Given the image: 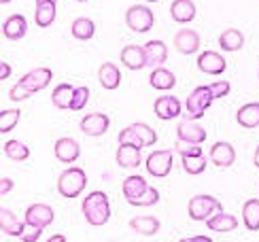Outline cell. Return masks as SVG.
Here are the masks:
<instances>
[{
    "label": "cell",
    "mask_w": 259,
    "mask_h": 242,
    "mask_svg": "<svg viewBox=\"0 0 259 242\" xmlns=\"http://www.w3.org/2000/svg\"><path fill=\"white\" fill-rule=\"evenodd\" d=\"M253 164L259 168V145H257V149H255V155H253Z\"/></svg>",
    "instance_id": "f6af8a7d"
},
{
    "label": "cell",
    "mask_w": 259,
    "mask_h": 242,
    "mask_svg": "<svg viewBox=\"0 0 259 242\" xmlns=\"http://www.w3.org/2000/svg\"><path fill=\"white\" fill-rule=\"evenodd\" d=\"M74 90H77V87H72L70 83L56 85V90H53V94H51L53 106L60 108V111H70V104H72V98H74Z\"/></svg>",
    "instance_id": "4dcf8cb0"
},
{
    "label": "cell",
    "mask_w": 259,
    "mask_h": 242,
    "mask_svg": "<svg viewBox=\"0 0 259 242\" xmlns=\"http://www.w3.org/2000/svg\"><path fill=\"white\" fill-rule=\"evenodd\" d=\"M125 26L136 32V34H145L155 26V15L147 5H132L125 11Z\"/></svg>",
    "instance_id": "8992f818"
},
{
    "label": "cell",
    "mask_w": 259,
    "mask_h": 242,
    "mask_svg": "<svg viewBox=\"0 0 259 242\" xmlns=\"http://www.w3.org/2000/svg\"><path fill=\"white\" fill-rule=\"evenodd\" d=\"M198 68L204 72V74H212V76H219L225 72L228 68V62L221 56L219 51H202L198 56Z\"/></svg>",
    "instance_id": "4fadbf2b"
},
{
    "label": "cell",
    "mask_w": 259,
    "mask_h": 242,
    "mask_svg": "<svg viewBox=\"0 0 259 242\" xmlns=\"http://www.w3.org/2000/svg\"><path fill=\"white\" fill-rule=\"evenodd\" d=\"M117 140H119V145L121 142H132V145H138L140 149H145V147L155 145L157 134H155V130L151 126H147V124H132V126H127L119 132Z\"/></svg>",
    "instance_id": "277c9868"
},
{
    "label": "cell",
    "mask_w": 259,
    "mask_h": 242,
    "mask_svg": "<svg viewBox=\"0 0 259 242\" xmlns=\"http://www.w3.org/2000/svg\"><path fill=\"white\" fill-rule=\"evenodd\" d=\"M208 157L217 168H230V166H234V162H236V149H234L232 142L219 140V142H214V145L210 147Z\"/></svg>",
    "instance_id": "5bb4252c"
},
{
    "label": "cell",
    "mask_w": 259,
    "mask_h": 242,
    "mask_svg": "<svg viewBox=\"0 0 259 242\" xmlns=\"http://www.w3.org/2000/svg\"><path fill=\"white\" fill-rule=\"evenodd\" d=\"M98 81H100V85L104 87V90L113 92L121 85V70L117 68L113 62H104L100 66V70H98Z\"/></svg>",
    "instance_id": "7402d4cb"
},
{
    "label": "cell",
    "mask_w": 259,
    "mask_h": 242,
    "mask_svg": "<svg viewBox=\"0 0 259 242\" xmlns=\"http://www.w3.org/2000/svg\"><path fill=\"white\" fill-rule=\"evenodd\" d=\"M11 189H13V179H3L0 181V193L7 195Z\"/></svg>",
    "instance_id": "b9f144b4"
},
{
    "label": "cell",
    "mask_w": 259,
    "mask_h": 242,
    "mask_svg": "<svg viewBox=\"0 0 259 242\" xmlns=\"http://www.w3.org/2000/svg\"><path fill=\"white\" fill-rule=\"evenodd\" d=\"M149 83H151V87L153 90H159V92H170L172 87L177 85V76H175V72L172 70H168V68H153L151 70V74H149Z\"/></svg>",
    "instance_id": "484cf974"
},
{
    "label": "cell",
    "mask_w": 259,
    "mask_h": 242,
    "mask_svg": "<svg viewBox=\"0 0 259 242\" xmlns=\"http://www.w3.org/2000/svg\"><path fill=\"white\" fill-rule=\"evenodd\" d=\"M236 121L244 130H253L259 126V102H246L236 111Z\"/></svg>",
    "instance_id": "603a6c76"
},
{
    "label": "cell",
    "mask_w": 259,
    "mask_h": 242,
    "mask_svg": "<svg viewBox=\"0 0 259 242\" xmlns=\"http://www.w3.org/2000/svg\"><path fill=\"white\" fill-rule=\"evenodd\" d=\"M85 187H88V174H85L83 168H68L60 174L58 179V191L62 197H68V200H74L79 197Z\"/></svg>",
    "instance_id": "7a4b0ae2"
},
{
    "label": "cell",
    "mask_w": 259,
    "mask_h": 242,
    "mask_svg": "<svg viewBox=\"0 0 259 242\" xmlns=\"http://www.w3.org/2000/svg\"><path fill=\"white\" fill-rule=\"evenodd\" d=\"M210 90H212L214 100H217V98H225V96L230 94L232 85H230L228 81H217V83H210Z\"/></svg>",
    "instance_id": "f35d334b"
},
{
    "label": "cell",
    "mask_w": 259,
    "mask_h": 242,
    "mask_svg": "<svg viewBox=\"0 0 259 242\" xmlns=\"http://www.w3.org/2000/svg\"><path fill=\"white\" fill-rule=\"evenodd\" d=\"M130 227L134 229L136 234L140 236H155L159 232V219L157 217H151V215H143V217H134L130 219Z\"/></svg>",
    "instance_id": "f546056e"
},
{
    "label": "cell",
    "mask_w": 259,
    "mask_h": 242,
    "mask_svg": "<svg viewBox=\"0 0 259 242\" xmlns=\"http://www.w3.org/2000/svg\"><path fill=\"white\" fill-rule=\"evenodd\" d=\"M147 62L151 68H159V66H164L166 60H168V47L164 41H149L147 45Z\"/></svg>",
    "instance_id": "f1b7e54d"
},
{
    "label": "cell",
    "mask_w": 259,
    "mask_h": 242,
    "mask_svg": "<svg viewBox=\"0 0 259 242\" xmlns=\"http://www.w3.org/2000/svg\"><path fill=\"white\" fill-rule=\"evenodd\" d=\"M242 223L249 232H259V200L251 197L242 206Z\"/></svg>",
    "instance_id": "d6a6232c"
},
{
    "label": "cell",
    "mask_w": 259,
    "mask_h": 242,
    "mask_svg": "<svg viewBox=\"0 0 259 242\" xmlns=\"http://www.w3.org/2000/svg\"><path fill=\"white\" fill-rule=\"evenodd\" d=\"M81 211L85 221L94 227H100L111 219V200L104 191H92L90 195L83 197Z\"/></svg>",
    "instance_id": "6da1fadb"
},
{
    "label": "cell",
    "mask_w": 259,
    "mask_h": 242,
    "mask_svg": "<svg viewBox=\"0 0 259 242\" xmlns=\"http://www.w3.org/2000/svg\"><path fill=\"white\" fill-rule=\"evenodd\" d=\"M81 132L85 136H92V138H98V136H104L106 132H109L111 128V119L109 115H104V113H90V115H85L81 119V124H79Z\"/></svg>",
    "instance_id": "8fae6325"
},
{
    "label": "cell",
    "mask_w": 259,
    "mask_h": 242,
    "mask_svg": "<svg viewBox=\"0 0 259 242\" xmlns=\"http://www.w3.org/2000/svg\"><path fill=\"white\" fill-rule=\"evenodd\" d=\"M0 227H3V234L13 236V238H21L24 227H26V221H19L13 211L3 208V215H0Z\"/></svg>",
    "instance_id": "83f0119b"
},
{
    "label": "cell",
    "mask_w": 259,
    "mask_h": 242,
    "mask_svg": "<svg viewBox=\"0 0 259 242\" xmlns=\"http://www.w3.org/2000/svg\"><path fill=\"white\" fill-rule=\"evenodd\" d=\"M3 34L7 41H21L28 34V19L19 13L7 17V21L3 24Z\"/></svg>",
    "instance_id": "ffe728a7"
},
{
    "label": "cell",
    "mask_w": 259,
    "mask_h": 242,
    "mask_svg": "<svg viewBox=\"0 0 259 242\" xmlns=\"http://www.w3.org/2000/svg\"><path fill=\"white\" fill-rule=\"evenodd\" d=\"M40 234H42V229H40V227H34V225L26 223L24 234H21V240H24V242H36V240L40 238Z\"/></svg>",
    "instance_id": "ab89813d"
},
{
    "label": "cell",
    "mask_w": 259,
    "mask_h": 242,
    "mask_svg": "<svg viewBox=\"0 0 259 242\" xmlns=\"http://www.w3.org/2000/svg\"><path fill=\"white\" fill-rule=\"evenodd\" d=\"M214 100L210 85H200L196 87L189 96H187V102H185V111H187V119H202L204 113L210 108Z\"/></svg>",
    "instance_id": "5b68a950"
},
{
    "label": "cell",
    "mask_w": 259,
    "mask_h": 242,
    "mask_svg": "<svg viewBox=\"0 0 259 242\" xmlns=\"http://www.w3.org/2000/svg\"><path fill=\"white\" fill-rule=\"evenodd\" d=\"M72 36L77 41H92L94 34H96V24L90 19V17H77L72 21Z\"/></svg>",
    "instance_id": "836d02e7"
},
{
    "label": "cell",
    "mask_w": 259,
    "mask_h": 242,
    "mask_svg": "<svg viewBox=\"0 0 259 242\" xmlns=\"http://www.w3.org/2000/svg\"><path fill=\"white\" fill-rule=\"evenodd\" d=\"M121 62H123L125 68H130V70H143L145 66H149L145 45L143 47H140V45H125L121 49Z\"/></svg>",
    "instance_id": "d6986e66"
},
{
    "label": "cell",
    "mask_w": 259,
    "mask_h": 242,
    "mask_svg": "<svg viewBox=\"0 0 259 242\" xmlns=\"http://www.w3.org/2000/svg\"><path fill=\"white\" fill-rule=\"evenodd\" d=\"M206 128L200 126L196 119H183L177 126V138L183 145H202L206 140Z\"/></svg>",
    "instance_id": "9c48e42d"
},
{
    "label": "cell",
    "mask_w": 259,
    "mask_h": 242,
    "mask_svg": "<svg viewBox=\"0 0 259 242\" xmlns=\"http://www.w3.org/2000/svg\"><path fill=\"white\" fill-rule=\"evenodd\" d=\"M53 219H56V213H53V208L49 204H32L26 208V215H24V221L34 225V227H40L45 229L47 225L53 223Z\"/></svg>",
    "instance_id": "7c38bea8"
},
{
    "label": "cell",
    "mask_w": 259,
    "mask_h": 242,
    "mask_svg": "<svg viewBox=\"0 0 259 242\" xmlns=\"http://www.w3.org/2000/svg\"><path fill=\"white\" fill-rule=\"evenodd\" d=\"M179 153H181V164L183 170L187 174H202L208 166V157L204 155V151L200 149V145H179Z\"/></svg>",
    "instance_id": "52a82bcc"
},
{
    "label": "cell",
    "mask_w": 259,
    "mask_h": 242,
    "mask_svg": "<svg viewBox=\"0 0 259 242\" xmlns=\"http://www.w3.org/2000/svg\"><path fill=\"white\" fill-rule=\"evenodd\" d=\"M77 3H88V0H77Z\"/></svg>",
    "instance_id": "7dc6e473"
},
{
    "label": "cell",
    "mask_w": 259,
    "mask_h": 242,
    "mask_svg": "<svg viewBox=\"0 0 259 242\" xmlns=\"http://www.w3.org/2000/svg\"><path fill=\"white\" fill-rule=\"evenodd\" d=\"M19 117H21L19 108H5L0 113V132H3V136L15 130V126L19 124Z\"/></svg>",
    "instance_id": "d590c367"
},
{
    "label": "cell",
    "mask_w": 259,
    "mask_h": 242,
    "mask_svg": "<svg viewBox=\"0 0 259 242\" xmlns=\"http://www.w3.org/2000/svg\"><path fill=\"white\" fill-rule=\"evenodd\" d=\"M90 102V87L85 85H79L74 90V98H72V104H70V111H81L85 108V104Z\"/></svg>",
    "instance_id": "8d00e7d4"
},
{
    "label": "cell",
    "mask_w": 259,
    "mask_h": 242,
    "mask_svg": "<svg viewBox=\"0 0 259 242\" xmlns=\"http://www.w3.org/2000/svg\"><path fill=\"white\" fill-rule=\"evenodd\" d=\"M5 155L9 159H13V162H26L30 157V149L21 140L11 138V140L5 142Z\"/></svg>",
    "instance_id": "e575fe53"
},
{
    "label": "cell",
    "mask_w": 259,
    "mask_h": 242,
    "mask_svg": "<svg viewBox=\"0 0 259 242\" xmlns=\"http://www.w3.org/2000/svg\"><path fill=\"white\" fill-rule=\"evenodd\" d=\"M159 202V191L155 189V187H151L149 185V189L138 197V200H134V202H130V206H153V204H157Z\"/></svg>",
    "instance_id": "74e56055"
},
{
    "label": "cell",
    "mask_w": 259,
    "mask_h": 242,
    "mask_svg": "<svg viewBox=\"0 0 259 242\" xmlns=\"http://www.w3.org/2000/svg\"><path fill=\"white\" fill-rule=\"evenodd\" d=\"M36 3H40V0H36Z\"/></svg>",
    "instance_id": "681fc988"
},
{
    "label": "cell",
    "mask_w": 259,
    "mask_h": 242,
    "mask_svg": "<svg viewBox=\"0 0 259 242\" xmlns=\"http://www.w3.org/2000/svg\"><path fill=\"white\" fill-rule=\"evenodd\" d=\"M147 3H157V0H147Z\"/></svg>",
    "instance_id": "c3c4849f"
},
{
    "label": "cell",
    "mask_w": 259,
    "mask_h": 242,
    "mask_svg": "<svg viewBox=\"0 0 259 242\" xmlns=\"http://www.w3.org/2000/svg\"><path fill=\"white\" fill-rule=\"evenodd\" d=\"M47 242H66V236H62V234H53Z\"/></svg>",
    "instance_id": "ee69618b"
},
{
    "label": "cell",
    "mask_w": 259,
    "mask_h": 242,
    "mask_svg": "<svg viewBox=\"0 0 259 242\" xmlns=\"http://www.w3.org/2000/svg\"><path fill=\"white\" fill-rule=\"evenodd\" d=\"M153 111H155V115L161 121H172V119H177L181 115L183 104H181V100L177 96H168L166 94V96H161V98H157V100H155Z\"/></svg>",
    "instance_id": "ac0fdd59"
},
{
    "label": "cell",
    "mask_w": 259,
    "mask_h": 242,
    "mask_svg": "<svg viewBox=\"0 0 259 242\" xmlns=\"http://www.w3.org/2000/svg\"><path fill=\"white\" fill-rule=\"evenodd\" d=\"M208 225V229L210 232H219V234H228V232H234L236 227H238V217L236 215H232V213H225V211H221V213H217V215H212L208 221H204Z\"/></svg>",
    "instance_id": "44dd1931"
},
{
    "label": "cell",
    "mask_w": 259,
    "mask_h": 242,
    "mask_svg": "<svg viewBox=\"0 0 259 242\" xmlns=\"http://www.w3.org/2000/svg\"><path fill=\"white\" fill-rule=\"evenodd\" d=\"M223 211V204L212 195H206V193H200V195H193L189 200V206H187V213L193 221H208L212 215H217Z\"/></svg>",
    "instance_id": "3957f363"
},
{
    "label": "cell",
    "mask_w": 259,
    "mask_h": 242,
    "mask_svg": "<svg viewBox=\"0 0 259 242\" xmlns=\"http://www.w3.org/2000/svg\"><path fill=\"white\" fill-rule=\"evenodd\" d=\"M179 242H212V238H208V236H191V238H181Z\"/></svg>",
    "instance_id": "7bdbcfd3"
},
{
    "label": "cell",
    "mask_w": 259,
    "mask_h": 242,
    "mask_svg": "<svg viewBox=\"0 0 259 242\" xmlns=\"http://www.w3.org/2000/svg\"><path fill=\"white\" fill-rule=\"evenodd\" d=\"M51 79H53V72H51V68H34V70H30V72H26L21 79L17 81L24 90L30 94V96H34L36 92H40V90H45V87L51 83Z\"/></svg>",
    "instance_id": "30bf717a"
},
{
    "label": "cell",
    "mask_w": 259,
    "mask_h": 242,
    "mask_svg": "<svg viewBox=\"0 0 259 242\" xmlns=\"http://www.w3.org/2000/svg\"><path fill=\"white\" fill-rule=\"evenodd\" d=\"M11 72H13V68H11V64H7V62L0 64V81H7L9 76H11Z\"/></svg>",
    "instance_id": "60d3db41"
},
{
    "label": "cell",
    "mask_w": 259,
    "mask_h": 242,
    "mask_svg": "<svg viewBox=\"0 0 259 242\" xmlns=\"http://www.w3.org/2000/svg\"><path fill=\"white\" fill-rule=\"evenodd\" d=\"M0 3H3V5H9V3H11V0H0Z\"/></svg>",
    "instance_id": "bcb514c9"
},
{
    "label": "cell",
    "mask_w": 259,
    "mask_h": 242,
    "mask_svg": "<svg viewBox=\"0 0 259 242\" xmlns=\"http://www.w3.org/2000/svg\"><path fill=\"white\" fill-rule=\"evenodd\" d=\"M53 153H56V159L62 164H72L81 157V145L70 136H62L56 140V147H53Z\"/></svg>",
    "instance_id": "9a60e30c"
},
{
    "label": "cell",
    "mask_w": 259,
    "mask_h": 242,
    "mask_svg": "<svg viewBox=\"0 0 259 242\" xmlns=\"http://www.w3.org/2000/svg\"><path fill=\"white\" fill-rule=\"evenodd\" d=\"M170 15L177 24H189L196 19V5L193 0H175L170 5Z\"/></svg>",
    "instance_id": "d4e9b609"
},
{
    "label": "cell",
    "mask_w": 259,
    "mask_h": 242,
    "mask_svg": "<svg viewBox=\"0 0 259 242\" xmlns=\"http://www.w3.org/2000/svg\"><path fill=\"white\" fill-rule=\"evenodd\" d=\"M56 15H58L56 0H40V3H36L34 21L38 28H49L53 21H56Z\"/></svg>",
    "instance_id": "cb8c5ba5"
},
{
    "label": "cell",
    "mask_w": 259,
    "mask_h": 242,
    "mask_svg": "<svg viewBox=\"0 0 259 242\" xmlns=\"http://www.w3.org/2000/svg\"><path fill=\"white\" fill-rule=\"evenodd\" d=\"M219 47L223 51H240L244 47V34L236 28L223 30L221 36H219Z\"/></svg>",
    "instance_id": "1f68e13d"
},
{
    "label": "cell",
    "mask_w": 259,
    "mask_h": 242,
    "mask_svg": "<svg viewBox=\"0 0 259 242\" xmlns=\"http://www.w3.org/2000/svg\"><path fill=\"white\" fill-rule=\"evenodd\" d=\"M140 149L138 145H132V142H121L119 147H117V153H115V159L119 164L121 168L125 170H134L140 166V162H143V155H140Z\"/></svg>",
    "instance_id": "e0dca14e"
},
{
    "label": "cell",
    "mask_w": 259,
    "mask_h": 242,
    "mask_svg": "<svg viewBox=\"0 0 259 242\" xmlns=\"http://www.w3.org/2000/svg\"><path fill=\"white\" fill-rule=\"evenodd\" d=\"M121 189H123V197H125L127 204H130V202L138 200V197L149 189V183H147L145 177H140V174H132V177H127V179L123 181Z\"/></svg>",
    "instance_id": "4316f807"
},
{
    "label": "cell",
    "mask_w": 259,
    "mask_h": 242,
    "mask_svg": "<svg viewBox=\"0 0 259 242\" xmlns=\"http://www.w3.org/2000/svg\"><path fill=\"white\" fill-rule=\"evenodd\" d=\"M172 164H175V155L172 151L164 149V151H153L149 153V157L145 159V168L151 177L155 179H166L170 170H172Z\"/></svg>",
    "instance_id": "ba28073f"
},
{
    "label": "cell",
    "mask_w": 259,
    "mask_h": 242,
    "mask_svg": "<svg viewBox=\"0 0 259 242\" xmlns=\"http://www.w3.org/2000/svg\"><path fill=\"white\" fill-rule=\"evenodd\" d=\"M200 34L191 28H181L175 34V49L183 56H193L196 51H200Z\"/></svg>",
    "instance_id": "2e32d148"
}]
</instances>
